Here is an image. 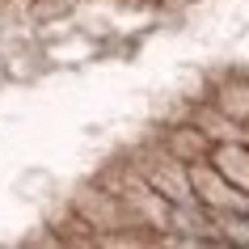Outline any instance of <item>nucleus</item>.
I'll return each mask as SVG.
<instances>
[{
	"label": "nucleus",
	"instance_id": "1",
	"mask_svg": "<svg viewBox=\"0 0 249 249\" xmlns=\"http://www.w3.org/2000/svg\"><path fill=\"white\" fill-rule=\"evenodd\" d=\"M76 211L85 215V224H97V228H118V224L127 220V215H123V195H106V190L80 195Z\"/></svg>",
	"mask_w": 249,
	"mask_h": 249
}]
</instances>
